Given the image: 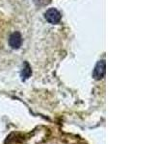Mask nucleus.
<instances>
[{
  "label": "nucleus",
  "mask_w": 154,
  "mask_h": 144,
  "mask_svg": "<svg viewBox=\"0 0 154 144\" xmlns=\"http://www.w3.org/2000/svg\"><path fill=\"white\" fill-rule=\"evenodd\" d=\"M45 17L46 19V21L50 24H57L61 21V18L62 16L60 12L58 10L54 9V8H51V9H48L47 11L45 14Z\"/></svg>",
  "instance_id": "obj_1"
},
{
  "label": "nucleus",
  "mask_w": 154,
  "mask_h": 144,
  "mask_svg": "<svg viewBox=\"0 0 154 144\" xmlns=\"http://www.w3.org/2000/svg\"><path fill=\"white\" fill-rule=\"evenodd\" d=\"M105 73H106V62L104 60H101L96 64L94 67L93 72V77L94 80H101L105 76Z\"/></svg>",
  "instance_id": "obj_2"
},
{
  "label": "nucleus",
  "mask_w": 154,
  "mask_h": 144,
  "mask_svg": "<svg viewBox=\"0 0 154 144\" xmlns=\"http://www.w3.org/2000/svg\"><path fill=\"white\" fill-rule=\"evenodd\" d=\"M9 45L12 49H19L22 45V37L19 32H14L9 38Z\"/></svg>",
  "instance_id": "obj_3"
},
{
  "label": "nucleus",
  "mask_w": 154,
  "mask_h": 144,
  "mask_svg": "<svg viewBox=\"0 0 154 144\" xmlns=\"http://www.w3.org/2000/svg\"><path fill=\"white\" fill-rule=\"evenodd\" d=\"M31 75H32L31 66L29 65L28 62H24V66H23L22 71H21V79H22V81L27 80Z\"/></svg>",
  "instance_id": "obj_4"
},
{
  "label": "nucleus",
  "mask_w": 154,
  "mask_h": 144,
  "mask_svg": "<svg viewBox=\"0 0 154 144\" xmlns=\"http://www.w3.org/2000/svg\"><path fill=\"white\" fill-rule=\"evenodd\" d=\"M49 2V0H35V3L38 6H42V5H45Z\"/></svg>",
  "instance_id": "obj_5"
}]
</instances>
